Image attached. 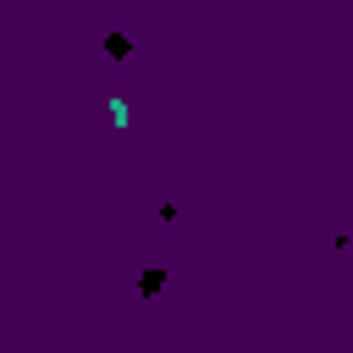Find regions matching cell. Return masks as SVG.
<instances>
[{
	"label": "cell",
	"instance_id": "cell-1",
	"mask_svg": "<svg viewBox=\"0 0 353 353\" xmlns=\"http://www.w3.org/2000/svg\"><path fill=\"white\" fill-rule=\"evenodd\" d=\"M105 55H110V61H127V55H132V39H127V33H105Z\"/></svg>",
	"mask_w": 353,
	"mask_h": 353
},
{
	"label": "cell",
	"instance_id": "cell-2",
	"mask_svg": "<svg viewBox=\"0 0 353 353\" xmlns=\"http://www.w3.org/2000/svg\"><path fill=\"white\" fill-rule=\"evenodd\" d=\"M165 276H171V270H143V276H138V298H154V292L165 287Z\"/></svg>",
	"mask_w": 353,
	"mask_h": 353
}]
</instances>
